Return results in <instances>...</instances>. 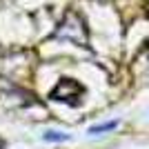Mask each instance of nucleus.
<instances>
[{"instance_id":"f257e3e1","label":"nucleus","mask_w":149,"mask_h":149,"mask_svg":"<svg viewBox=\"0 0 149 149\" xmlns=\"http://www.w3.org/2000/svg\"><path fill=\"white\" fill-rule=\"evenodd\" d=\"M78 96H82V87L71 78H62L56 85V89L51 91V98L62 100V102H76Z\"/></svg>"},{"instance_id":"f03ea898","label":"nucleus","mask_w":149,"mask_h":149,"mask_svg":"<svg viewBox=\"0 0 149 149\" xmlns=\"http://www.w3.org/2000/svg\"><path fill=\"white\" fill-rule=\"evenodd\" d=\"M42 138L47 140V143H65V140H69V136L62 134V131H47Z\"/></svg>"},{"instance_id":"7ed1b4c3","label":"nucleus","mask_w":149,"mask_h":149,"mask_svg":"<svg viewBox=\"0 0 149 149\" xmlns=\"http://www.w3.org/2000/svg\"><path fill=\"white\" fill-rule=\"evenodd\" d=\"M118 127V123L116 120H111V123H105V125H96V127H91L89 129V134H102V131H111Z\"/></svg>"}]
</instances>
